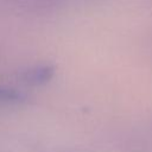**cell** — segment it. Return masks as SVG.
Returning a JSON list of instances; mask_svg holds the SVG:
<instances>
[{"label":"cell","instance_id":"1","mask_svg":"<svg viewBox=\"0 0 152 152\" xmlns=\"http://www.w3.org/2000/svg\"><path fill=\"white\" fill-rule=\"evenodd\" d=\"M55 74V68L50 64L34 65L20 74V78L28 86H42L48 83Z\"/></svg>","mask_w":152,"mask_h":152},{"label":"cell","instance_id":"2","mask_svg":"<svg viewBox=\"0 0 152 152\" xmlns=\"http://www.w3.org/2000/svg\"><path fill=\"white\" fill-rule=\"evenodd\" d=\"M24 95L14 89L0 86V103H19L24 101Z\"/></svg>","mask_w":152,"mask_h":152}]
</instances>
